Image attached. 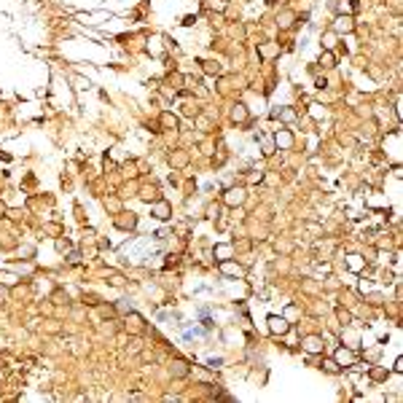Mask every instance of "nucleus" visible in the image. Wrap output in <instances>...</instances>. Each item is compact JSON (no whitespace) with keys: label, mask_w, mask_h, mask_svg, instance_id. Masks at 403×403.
<instances>
[{"label":"nucleus","mask_w":403,"mask_h":403,"mask_svg":"<svg viewBox=\"0 0 403 403\" xmlns=\"http://www.w3.org/2000/svg\"><path fill=\"white\" fill-rule=\"evenodd\" d=\"M269 322H271V331H274V333H285V331H288L285 320H280V317H271Z\"/></svg>","instance_id":"nucleus-1"},{"label":"nucleus","mask_w":403,"mask_h":403,"mask_svg":"<svg viewBox=\"0 0 403 403\" xmlns=\"http://www.w3.org/2000/svg\"><path fill=\"white\" fill-rule=\"evenodd\" d=\"M306 349L309 352H317V349H320V341H317V339H306Z\"/></svg>","instance_id":"nucleus-2"}]
</instances>
